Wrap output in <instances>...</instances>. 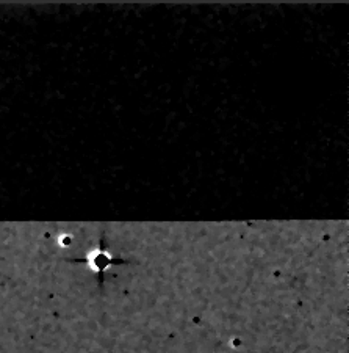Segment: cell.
<instances>
[{
    "label": "cell",
    "instance_id": "1",
    "mask_svg": "<svg viewBox=\"0 0 349 353\" xmlns=\"http://www.w3.org/2000/svg\"><path fill=\"white\" fill-rule=\"evenodd\" d=\"M72 263H85V264H89V267L93 270H96L97 273H99L101 276V281H102V276H104L105 270L108 269V267L113 265L114 263L116 264H124L125 261L124 259H114L112 258V254L107 252V250L104 248H97V250H93V252L87 254V258L85 259H71Z\"/></svg>",
    "mask_w": 349,
    "mask_h": 353
}]
</instances>
